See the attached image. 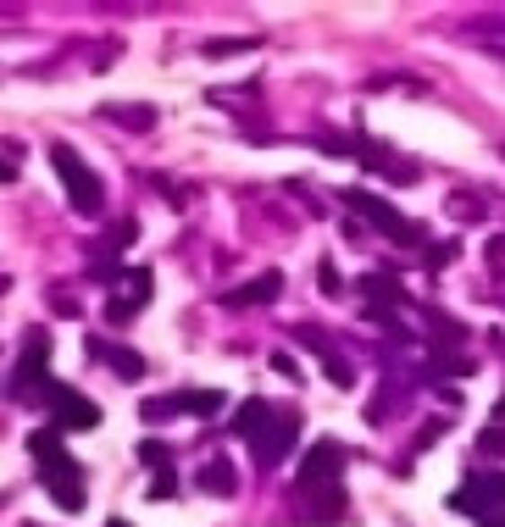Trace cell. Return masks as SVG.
I'll return each mask as SVG.
<instances>
[{"mask_svg":"<svg viewBox=\"0 0 505 527\" xmlns=\"http://www.w3.org/2000/svg\"><path fill=\"white\" fill-rule=\"evenodd\" d=\"M200 483H206L211 494H234V488H239L234 460H223V455H217V460H206V467H200Z\"/></svg>","mask_w":505,"mask_h":527,"instance_id":"obj_11","label":"cell"},{"mask_svg":"<svg viewBox=\"0 0 505 527\" xmlns=\"http://www.w3.org/2000/svg\"><path fill=\"white\" fill-rule=\"evenodd\" d=\"M250 45H256V40H228V45H206V56L217 61V56H234V50H250Z\"/></svg>","mask_w":505,"mask_h":527,"instance_id":"obj_24","label":"cell"},{"mask_svg":"<svg viewBox=\"0 0 505 527\" xmlns=\"http://www.w3.org/2000/svg\"><path fill=\"white\" fill-rule=\"evenodd\" d=\"M489 267H494V272L505 267V239H489Z\"/></svg>","mask_w":505,"mask_h":527,"instance_id":"obj_29","label":"cell"},{"mask_svg":"<svg viewBox=\"0 0 505 527\" xmlns=\"http://www.w3.org/2000/svg\"><path fill=\"white\" fill-rule=\"evenodd\" d=\"M101 117H111V122H139V128H150V122H155V112H150V106H101Z\"/></svg>","mask_w":505,"mask_h":527,"instance_id":"obj_16","label":"cell"},{"mask_svg":"<svg viewBox=\"0 0 505 527\" xmlns=\"http://www.w3.org/2000/svg\"><path fill=\"white\" fill-rule=\"evenodd\" d=\"M89 272H101V278H117V261H111V255H94V261H89Z\"/></svg>","mask_w":505,"mask_h":527,"instance_id":"obj_25","label":"cell"},{"mask_svg":"<svg viewBox=\"0 0 505 527\" xmlns=\"http://www.w3.org/2000/svg\"><path fill=\"white\" fill-rule=\"evenodd\" d=\"M28 450H34L40 467H50V460H67V444H61L56 427H40V433H28Z\"/></svg>","mask_w":505,"mask_h":527,"instance_id":"obj_12","label":"cell"},{"mask_svg":"<svg viewBox=\"0 0 505 527\" xmlns=\"http://www.w3.org/2000/svg\"><path fill=\"white\" fill-rule=\"evenodd\" d=\"M489 527H505V516H489Z\"/></svg>","mask_w":505,"mask_h":527,"instance_id":"obj_32","label":"cell"},{"mask_svg":"<svg viewBox=\"0 0 505 527\" xmlns=\"http://www.w3.org/2000/svg\"><path fill=\"white\" fill-rule=\"evenodd\" d=\"M267 422H272V406H267V400H244V406L234 411V433H239V439H256Z\"/></svg>","mask_w":505,"mask_h":527,"instance_id":"obj_10","label":"cell"},{"mask_svg":"<svg viewBox=\"0 0 505 527\" xmlns=\"http://www.w3.org/2000/svg\"><path fill=\"white\" fill-rule=\"evenodd\" d=\"M361 294H372V300L384 306V311H389V306H405V294H400V283H394V278H384V272H372V278H361Z\"/></svg>","mask_w":505,"mask_h":527,"instance_id":"obj_13","label":"cell"},{"mask_svg":"<svg viewBox=\"0 0 505 527\" xmlns=\"http://www.w3.org/2000/svg\"><path fill=\"white\" fill-rule=\"evenodd\" d=\"M339 467H344V444L317 439V450H306V460H300V483L306 488H333Z\"/></svg>","mask_w":505,"mask_h":527,"instance_id":"obj_6","label":"cell"},{"mask_svg":"<svg viewBox=\"0 0 505 527\" xmlns=\"http://www.w3.org/2000/svg\"><path fill=\"white\" fill-rule=\"evenodd\" d=\"M17 178V167H12V161H0V183H12Z\"/></svg>","mask_w":505,"mask_h":527,"instance_id":"obj_30","label":"cell"},{"mask_svg":"<svg viewBox=\"0 0 505 527\" xmlns=\"http://www.w3.org/2000/svg\"><path fill=\"white\" fill-rule=\"evenodd\" d=\"M45 400H50V411H56V422L67 427V433H84V427H101V406L94 400H84V394L73 389V383H50L45 378Z\"/></svg>","mask_w":505,"mask_h":527,"instance_id":"obj_2","label":"cell"},{"mask_svg":"<svg viewBox=\"0 0 505 527\" xmlns=\"http://www.w3.org/2000/svg\"><path fill=\"white\" fill-rule=\"evenodd\" d=\"M278 294H283V272H261V278H250V283L228 289V294H223V306H228V311H250V306L278 300Z\"/></svg>","mask_w":505,"mask_h":527,"instance_id":"obj_7","label":"cell"},{"mask_svg":"<svg viewBox=\"0 0 505 527\" xmlns=\"http://www.w3.org/2000/svg\"><path fill=\"white\" fill-rule=\"evenodd\" d=\"M478 450H483V455H505V427H500V422H489L483 433H478Z\"/></svg>","mask_w":505,"mask_h":527,"instance_id":"obj_17","label":"cell"},{"mask_svg":"<svg viewBox=\"0 0 505 527\" xmlns=\"http://www.w3.org/2000/svg\"><path fill=\"white\" fill-rule=\"evenodd\" d=\"M134 234H139V222H111V234H106V239H111V245H128Z\"/></svg>","mask_w":505,"mask_h":527,"instance_id":"obj_23","label":"cell"},{"mask_svg":"<svg viewBox=\"0 0 505 527\" xmlns=\"http://www.w3.org/2000/svg\"><path fill=\"white\" fill-rule=\"evenodd\" d=\"M461 255V245L450 239V245H428V267H450V261Z\"/></svg>","mask_w":505,"mask_h":527,"instance_id":"obj_20","label":"cell"},{"mask_svg":"<svg viewBox=\"0 0 505 527\" xmlns=\"http://www.w3.org/2000/svg\"><path fill=\"white\" fill-rule=\"evenodd\" d=\"M45 361H50V334H45V327H34L28 344H22V367H17V378H12L22 400H34V394L45 389Z\"/></svg>","mask_w":505,"mask_h":527,"instance_id":"obj_4","label":"cell"},{"mask_svg":"<svg viewBox=\"0 0 505 527\" xmlns=\"http://www.w3.org/2000/svg\"><path fill=\"white\" fill-rule=\"evenodd\" d=\"M139 460H145V467H155V472H162V467H167V444L145 439V444H139Z\"/></svg>","mask_w":505,"mask_h":527,"instance_id":"obj_18","label":"cell"},{"mask_svg":"<svg viewBox=\"0 0 505 527\" xmlns=\"http://www.w3.org/2000/svg\"><path fill=\"white\" fill-rule=\"evenodd\" d=\"M89 355H94V361H106V367H111L117 378H128V383H139V378H145V355H134V350H122V344H106V339H89Z\"/></svg>","mask_w":505,"mask_h":527,"instance_id":"obj_9","label":"cell"},{"mask_svg":"<svg viewBox=\"0 0 505 527\" xmlns=\"http://www.w3.org/2000/svg\"><path fill=\"white\" fill-rule=\"evenodd\" d=\"M50 161H56V173H61V189H67V201H73V211H84V217H94L106 206V189H101V178H94L89 167H84V156L73 150V145H50Z\"/></svg>","mask_w":505,"mask_h":527,"instance_id":"obj_1","label":"cell"},{"mask_svg":"<svg viewBox=\"0 0 505 527\" xmlns=\"http://www.w3.org/2000/svg\"><path fill=\"white\" fill-rule=\"evenodd\" d=\"M183 411V394H155V400H139V422H167Z\"/></svg>","mask_w":505,"mask_h":527,"instance_id":"obj_14","label":"cell"},{"mask_svg":"<svg viewBox=\"0 0 505 527\" xmlns=\"http://www.w3.org/2000/svg\"><path fill=\"white\" fill-rule=\"evenodd\" d=\"M328 378H333V383H350V367H344L339 355H328Z\"/></svg>","mask_w":505,"mask_h":527,"instance_id":"obj_26","label":"cell"},{"mask_svg":"<svg viewBox=\"0 0 505 527\" xmlns=\"http://www.w3.org/2000/svg\"><path fill=\"white\" fill-rule=\"evenodd\" d=\"M128 289L139 294V300H150V289H155V278H150V272L139 267V272H128Z\"/></svg>","mask_w":505,"mask_h":527,"instance_id":"obj_22","label":"cell"},{"mask_svg":"<svg viewBox=\"0 0 505 527\" xmlns=\"http://www.w3.org/2000/svg\"><path fill=\"white\" fill-rule=\"evenodd\" d=\"M106 317H111V322H128V317H134V306H128V300H111V306H106Z\"/></svg>","mask_w":505,"mask_h":527,"instance_id":"obj_28","label":"cell"},{"mask_svg":"<svg viewBox=\"0 0 505 527\" xmlns=\"http://www.w3.org/2000/svg\"><path fill=\"white\" fill-rule=\"evenodd\" d=\"M106 527H134V522H122V516H111V522H106Z\"/></svg>","mask_w":505,"mask_h":527,"instance_id":"obj_31","label":"cell"},{"mask_svg":"<svg viewBox=\"0 0 505 527\" xmlns=\"http://www.w3.org/2000/svg\"><path fill=\"white\" fill-rule=\"evenodd\" d=\"M45 494L67 511V516H78L84 511V472H78V460L67 455V460H50L45 467Z\"/></svg>","mask_w":505,"mask_h":527,"instance_id":"obj_3","label":"cell"},{"mask_svg":"<svg viewBox=\"0 0 505 527\" xmlns=\"http://www.w3.org/2000/svg\"><path fill=\"white\" fill-rule=\"evenodd\" d=\"M317 283H323V294H339V272L333 267H317Z\"/></svg>","mask_w":505,"mask_h":527,"instance_id":"obj_27","label":"cell"},{"mask_svg":"<svg viewBox=\"0 0 505 527\" xmlns=\"http://www.w3.org/2000/svg\"><path fill=\"white\" fill-rule=\"evenodd\" d=\"M183 411L189 416H217V411H223V394H217V389H189L183 394Z\"/></svg>","mask_w":505,"mask_h":527,"instance_id":"obj_15","label":"cell"},{"mask_svg":"<svg viewBox=\"0 0 505 527\" xmlns=\"http://www.w3.org/2000/svg\"><path fill=\"white\" fill-rule=\"evenodd\" d=\"M350 206H356V211H367V222L377 228V234H389V239H412V245L422 239V228H417V222H400V211H394V206H384L377 194H361V189H356V194H350Z\"/></svg>","mask_w":505,"mask_h":527,"instance_id":"obj_5","label":"cell"},{"mask_svg":"<svg viewBox=\"0 0 505 527\" xmlns=\"http://www.w3.org/2000/svg\"><path fill=\"white\" fill-rule=\"evenodd\" d=\"M173 494H178V478L162 467V472H155V483H150V500H173Z\"/></svg>","mask_w":505,"mask_h":527,"instance_id":"obj_19","label":"cell"},{"mask_svg":"<svg viewBox=\"0 0 505 527\" xmlns=\"http://www.w3.org/2000/svg\"><path fill=\"white\" fill-rule=\"evenodd\" d=\"M289 450H295V416H283L278 427L267 422L261 433H256V460H261V467H278V460L289 455Z\"/></svg>","mask_w":505,"mask_h":527,"instance_id":"obj_8","label":"cell"},{"mask_svg":"<svg viewBox=\"0 0 505 527\" xmlns=\"http://www.w3.org/2000/svg\"><path fill=\"white\" fill-rule=\"evenodd\" d=\"M272 372H278V378H289V383L300 378V367H295V355H283V350H272Z\"/></svg>","mask_w":505,"mask_h":527,"instance_id":"obj_21","label":"cell"}]
</instances>
